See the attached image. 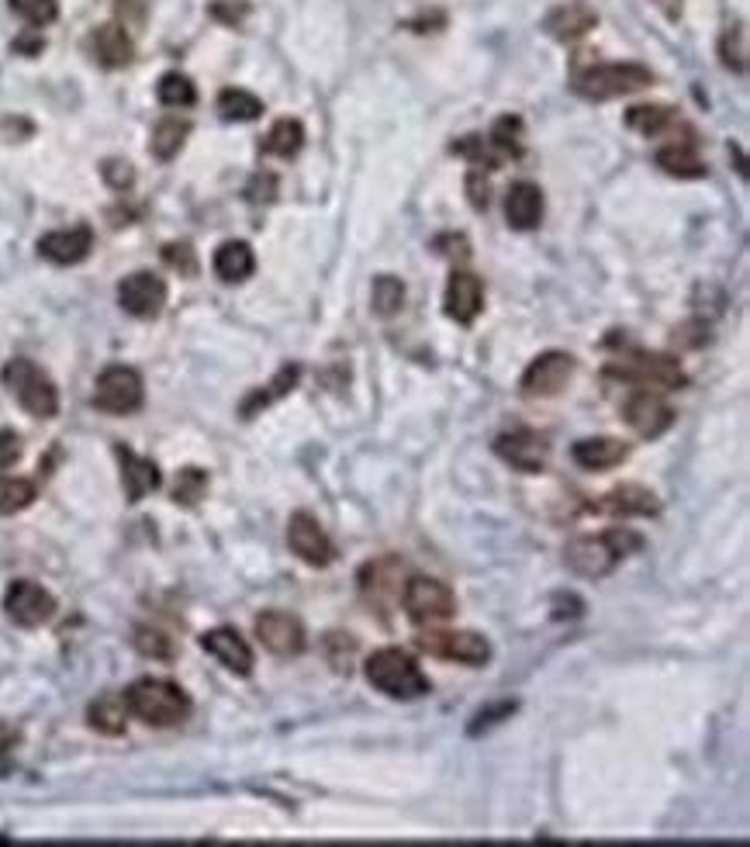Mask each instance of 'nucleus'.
Instances as JSON below:
<instances>
[{"mask_svg": "<svg viewBox=\"0 0 750 847\" xmlns=\"http://www.w3.org/2000/svg\"><path fill=\"white\" fill-rule=\"evenodd\" d=\"M640 547H644V536L640 533H633V529H605L598 536H578V540H571L567 550H564V560H567V568L574 575L598 581L605 575H613L619 564L629 554H637Z\"/></svg>", "mask_w": 750, "mask_h": 847, "instance_id": "obj_1", "label": "nucleus"}, {"mask_svg": "<svg viewBox=\"0 0 750 847\" xmlns=\"http://www.w3.org/2000/svg\"><path fill=\"white\" fill-rule=\"evenodd\" d=\"M125 705L135 720L156 730L177 726L191 716V695L177 682H166V678H142V682L129 685Z\"/></svg>", "mask_w": 750, "mask_h": 847, "instance_id": "obj_2", "label": "nucleus"}, {"mask_svg": "<svg viewBox=\"0 0 750 847\" xmlns=\"http://www.w3.org/2000/svg\"><path fill=\"white\" fill-rule=\"evenodd\" d=\"M367 682L378 689L388 699H401V702H412L429 695V678L419 668V661L409 651H398V647H388V651H378L367 658Z\"/></svg>", "mask_w": 750, "mask_h": 847, "instance_id": "obj_3", "label": "nucleus"}, {"mask_svg": "<svg viewBox=\"0 0 750 847\" xmlns=\"http://www.w3.org/2000/svg\"><path fill=\"white\" fill-rule=\"evenodd\" d=\"M605 378L623 381L633 388H650V391H678L688 384V374L681 363L668 353H650V350H633L613 363H605Z\"/></svg>", "mask_w": 750, "mask_h": 847, "instance_id": "obj_4", "label": "nucleus"}, {"mask_svg": "<svg viewBox=\"0 0 750 847\" xmlns=\"http://www.w3.org/2000/svg\"><path fill=\"white\" fill-rule=\"evenodd\" d=\"M654 87V73L644 63H595L574 73V94L585 101H616Z\"/></svg>", "mask_w": 750, "mask_h": 847, "instance_id": "obj_5", "label": "nucleus"}, {"mask_svg": "<svg viewBox=\"0 0 750 847\" xmlns=\"http://www.w3.org/2000/svg\"><path fill=\"white\" fill-rule=\"evenodd\" d=\"M0 384H4L14 402L35 419H52L55 412H60V388L52 384V378L42 371L39 363L24 360V357H14L4 363V371H0Z\"/></svg>", "mask_w": 750, "mask_h": 847, "instance_id": "obj_6", "label": "nucleus"}, {"mask_svg": "<svg viewBox=\"0 0 750 847\" xmlns=\"http://www.w3.org/2000/svg\"><path fill=\"white\" fill-rule=\"evenodd\" d=\"M453 153L471 159L477 169H499L502 163L523 156V122L515 115H505L492 125L487 135H468L453 143Z\"/></svg>", "mask_w": 750, "mask_h": 847, "instance_id": "obj_7", "label": "nucleus"}, {"mask_svg": "<svg viewBox=\"0 0 750 847\" xmlns=\"http://www.w3.org/2000/svg\"><path fill=\"white\" fill-rule=\"evenodd\" d=\"M401 606H405L415 627H443L456 616V596L450 591V585L425 575H415L405 581V588H401Z\"/></svg>", "mask_w": 750, "mask_h": 847, "instance_id": "obj_8", "label": "nucleus"}, {"mask_svg": "<svg viewBox=\"0 0 750 847\" xmlns=\"http://www.w3.org/2000/svg\"><path fill=\"white\" fill-rule=\"evenodd\" d=\"M146 402V384H142V374L135 366L114 363L104 366L97 384H94V405L107 415H132Z\"/></svg>", "mask_w": 750, "mask_h": 847, "instance_id": "obj_9", "label": "nucleus"}, {"mask_svg": "<svg viewBox=\"0 0 750 847\" xmlns=\"http://www.w3.org/2000/svg\"><path fill=\"white\" fill-rule=\"evenodd\" d=\"M419 647L425 654L440 658V661H456L468 668H481L492 661V643H487L481 633L471 630H432L419 637Z\"/></svg>", "mask_w": 750, "mask_h": 847, "instance_id": "obj_10", "label": "nucleus"}, {"mask_svg": "<svg viewBox=\"0 0 750 847\" xmlns=\"http://www.w3.org/2000/svg\"><path fill=\"white\" fill-rule=\"evenodd\" d=\"M623 419L629 422V430L644 436V440H657L665 436L675 426V409L668 405V399L660 391L650 388H637L626 394L623 402Z\"/></svg>", "mask_w": 750, "mask_h": 847, "instance_id": "obj_11", "label": "nucleus"}, {"mask_svg": "<svg viewBox=\"0 0 750 847\" xmlns=\"http://www.w3.org/2000/svg\"><path fill=\"white\" fill-rule=\"evenodd\" d=\"M571 378H574V357L564 350H546L526 366L518 391H523L526 399H554V394H561L571 384Z\"/></svg>", "mask_w": 750, "mask_h": 847, "instance_id": "obj_12", "label": "nucleus"}, {"mask_svg": "<svg viewBox=\"0 0 750 847\" xmlns=\"http://www.w3.org/2000/svg\"><path fill=\"white\" fill-rule=\"evenodd\" d=\"M4 612L11 623H18L24 630H35V627H45L55 616V599L39 581L21 578V581H11V588L4 591Z\"/></svg>", "mask_w": 750, "mask_h": 847, "instance_id": "obj_13", "label": "nucleus"}, {"mask_svg": "<svg viewBox=\"0 0 750 847\" xmlns=\"http://www.w3.org/2000/svg\"><path fill=\"white\" fill-rule=\"evenodd\" d=\"M256 640L277 658H298L308 647L301 619L280 609H267L264 616H256Z\"/></svg>", "mask_w": 750, "mask_h": 847, "instance_id": "obj_14", "label": "nucleus"}, {"mask_svg": "<svg viewBox=\"0 0 750 847\" xmlns=\"http://www.w3.org/2000/svg\"><path fill=\"white\" fill-rule=\"evenodd\" d=\"M287 547H291V554L298 560H305L308 568H329L336 560V547L329 540V533L308 513H295L291 523H287Z\"/></svg>", "mask_w": 750, "mask_h": 847, "instance_id": "obj_15", "label": "nucleus"}, {"mask_svg": "<svg viewBox=\"0 0 750 847\" xmlns=\"http://www.w3.org/2000/svg\"><path fill=\"white\" fill-rule=\"evenodd\" d=\"M166 280L153 270H135L119 285V304L132 319H156L166 304Z\"/></svg>", "mask_w": 750, "mask_h": 847, "instance_id": "obj_16", "label": "nucleus"}, {"mask_svg": "<svg viewBox=\"0 0 750 847\" xmlns=\"http://www.w3.org/2000/svg\"><path fill=\"white\" fill-rule=\"evenodd\" d=\"M495 454L515 471L540 474L546 467V461H551V446H546V440L533 430H512L495 440Z\"/></svg>", "mask_w": 750, "mask_h": 847, "instance_id": "obj_17", "label": "nucleus"}, {"mask_svg": "<svg viewBox=\"0 0 750 847\" xmlns=\"http://www.w3.org/2000/svg\"><path fill=\"white\" fill-rule=\"evenodd\" d=\"M94 249V229L91 225H70V229H55L39 239V257L55 267L83 264Z\"/></svg>", "mask_w": 750, "mask_h": 847, "instance_id": "obj_18", "label": "nucleus"}, {"mask_svg": "<svg viewBox=\"0 0 750 847\" xmlns=\"http://www.w3.org/2000/svg\"><path fill=\"white\" fill-rule=\"evenodd\" d=\"M443 308H446V319L471 326L484 308V280L471 270H453L443 291Z\"/></svg>", "mask_w": 750, "mask_h": 847, "instance_id": "obj_19", "label": "nucleus"}, {"mask_svg": "<svg viewBox=\"0 0 750 847\" xmlns=\"http://www.w3.org/2000/svg\"><path fill=\"white\" fill-rule=\"evenodd\" d=\"M201 647L222 664V668H228L233 674H239V678H249L253 674V647L243 640V633L239 630H233V627H215V630H208L205 637H201Z\"/></svg>", "mask_w": 750, "mask_h": 847, "instance_id": "obj_20", "label": "nucleus"}, {"mask_svg": "<svg viewBox=\"0 0 750 847\" xmlns=\"http://www.w3.org/2000/svg\"><path fill=\"white\" fill-rule=\"evenodd\" d=\"M91 52L94 60L104 66V70H122L135 60V42L129 35V28L119 24V21H107L101 28H94L91 35Z\"/></svg>", "mask_w": 750, "mask_h": 847, "instance_id": "obj_21", "label": "nucleus"}, {"mask_svg": "<svg viewBox=\"0 0 750 847\" xmlns=\"http://www.w3.org/2000/svg\"><path fill=\"white\" fill-rule=\"evenodd\" d=\"M543 190L533 180H518L505 194V218L515 233H530L543 221Z\"/></svg>", "mask_w": 750, "mask_h": 847, "instance_id": "obj_22", "label": "nucleus"}, {"mask_svg": "<svg viewBox=\"0 0 750 847\" xmlns=\"http://www.w3.org/2000/svg\"><path fill=\"white\" fill-rule=\"evenodd\" d=\"M595 24H598V14L588 4H582V0H571V4L554 8L543 21L546 35L557 39V42H578L592 32Z\"/></svg>", "mask_w": 750, "mask_h": 847, "instance_id": "obj_23", "label": "nucleus"}, {"mask_svg": "<svg viewBox=\"0 0 750 847\" xmlns=\"http://www.w3.org/2000/svg\"><path fill=\"white\" fill-rule=\"evenodd\" d=\"M571 457L585 471H613L629 457V446L613 436H588L571 446Z\"/></svg>", "mask_w": 750, "mask_h": 847, "instance_id": "obj_24", "label": "nucleus"}, {"mask_svg": "<svg viewBox=\"0 0 750 847\" xmlns=\"http://www.w3.org/2000/svg\"><path fill=\"white\" fill-rule=\"evenodd\" d=\"M114 454H119V461H122V488H125V498H129V502H142V498L153 495V492L163 485L160 467H156L153 461L132 454L129 446H119Z\"/></svg>", "mask_w": 750, "mask_h": 847, "instance_id": "obj_25", "label": "nucleus"}, {"mask_svg": "<svg viewBox=\"0 0 750 847\" xmlns=\"http://www.w3.org/2000/svg\"><path fill=\"white\" fill-rule=\"evenodd\" d=\"M212 267H215V277L225 280V285H243L256 270V252L243 239H228L215 249Z\"/></svg>", "mask_w": 750, "mask_h": 847, "instance_id": "obj_26", "label": "nucleus"}, {"mask_svg": "<svg viewBox=\"0 0 750 847\" xmlns=\"http://www.w3.org/2000/svg\"><path fill=\"white\" fill-rule=\"evenodd\" d=\"M595 508L598 513H609V516H657L660 502L654 492H647L640 485H623V488H613L609 495H602Z\"/></svg>", "mask_w": 750, "mask_h": 847, "instance_id": "obj_27", "label": "nucleus"}, {"mask_svg": "<svg viewBox=\"0 0 750 847\" xmlns=\"http://www.w3.org/2000/svg\"><path fill=\"white\" fill-rule=\"evenodd\" d=\"M654 159H657L660 169H665V174L681 177V180H699V177L709 174V166L702 163V156H699V149H696V143H691V138H685V143L660 146Z\"/></svg>", "mask_w": 750, "mask_h": 847, "instance_id": "obj_28", "label": "nucleus"}, {"mask_svg": "<svg viewBox=\"0 0 750 847\" xmlns=\"http://www.w3.org/2000/svg\"><path fill=\"white\" fill-rule=\"evenodd\" d=\"M298 378H301V366H298V363L280 366V371L274 374V381H270L267 388H256V391L249 394V399L239 405V415H243V419H249V415H256L259 409H270L274 402H280V399H284V394H291V391H295Z\"/></svg>", "mask_w": 750, "mask_h": 847, "instance_id": "obj_29", "label": "nucleus"}, {"mask_svg": "<svg viewBox=\"0 0 750 847\" xmlns=\"http://www.w3.org/2000/svg\"><path fill=\"white\" fill-rule=\"evenodd\" d=\"M129 705L125 695H101L91 710H86V723H91L104 737H122L129 726Z\"/></svg>", "mask_w": 750, "mask_h": 847, "instance_id": "obj_30", "label": "nucleus"}, {"mask_svg": "<svg viewBox=\"0 0 750 847\" xmlns=\"http://www.w3.org/2000/svg\"><path fill=\"white\" fill-rule=\"evenodd\" d=\"M675 122H678V111L668 104H637L626 111V125L644 138L665 135L668 128H675Z\"/></svg>", "mask_w": 750, "mask_h": 847, "instance_id": "obj_31", "label": "nucleus"}, {"mask_svg": "<svg viewBox=\"0 0 750 847\" xmlns=\"http://www.w3.org/2000/svg\"><path fill=\"white\" fill-rule=\"evenodd\" d=\"M191 135V122L181 118V115H166L156 128H153V138H150V153L163 163H169L173 156H177L187 143Z\"/></svg>", "mask_w": 750, "mask_h": 847, "instance_id": "obj_32", "label": "nucleus"}, {"mask_svg": "<svg viewBox=\"0 0 750 847\" xmlns=\"http://www.w3.org/2000/svg\"><path fill=\"white\" fill-rule=\"evenodd\" d=\"M305 146V125L298 118H280L274 122V128L264 138V153L267 156H280V159H291L298 156Z\"/></svg>", "mask_w": 750, "mask_h": 847, "instance_id": "obj_33", "label": "nucleus"}, {"mask_svg": "<svg viewBox=\"0 0 750 847\" xmlns=\"http://www.w3.org/2000/svg\"><path fill=\"white\" fill-rule=\"evenodd\" d=\"M218 115L225 122H256L264 115V101L243 87H225L218 94Z\"/></svg>", "mask_w": 750, "mask_h": 847, "instance_id": "obj_34", "label": "nucleus"}, {"mask_svg": "<svg viewBox=\"0 0 750 847\" xmlns=\"http://www.w3.org/2000/svg\"><path fill=\"white\" fill-rule=\"evenodd\" d=\"M370 304H373V312H378L381 319L398 316L401 308H405V280L394 277V273H381V277H373Z\"/></svg>", "mask_w": 750, "mask_h": 847, "instance_id": "obj_35", "label": "nucleus"}, {"mask_svg": "<svg viewBox=\"0 0 750 847\" xmlns=\"http://www.w3.org/2000/svg\"><path fill=\"white\" fill-rule=\"evenodd\" d=\"M35 495H39L35 482H28V477L0 474V516L24 513V508L35 502Z\"/></svg>", "mask_w": 750, "mask_h": 847, "instance_id": "obj_36", "label": "nucleus"}, {"mask_svg": "<svg viewBox=\"0 0 750 847\" xmlns=\"http://www.w3.org/2000/svg\"><path fill=\"white\" fill-rule=\"evenodd\" d=\"M156 97H160L163 107H191V104L197 101V87H194V80H191L187 73L173 70V73H163V76H160Z\"/></svg>", "mask_w": 750, "mask_h": 847, "instance_id": "obj_37", "label": "nucleus"}, {"mask_svg": "<svg viewBox=\"0 0 750 847\" xmlns=\"http://www.w3.org/2000/svg\"><path fill=\"white\" fill-rule=\"evenodd\" d=\"M719 60H723L727 70H733L740 76L747 73V24L743 21L730 24L723 39H719Z\"/></svg>", "mask_w": 750, "mask_h": 847, "instance_id": "obj_38", "label": "nucleus"}, {"mask_svg": "<svg viewBox=\"0 0 750 847\" xmlns=\"http://www.w3.org/2000/svg\"><path fill=\"white\" fill-rule=\"evenodd\" d=\"M205 492H208V474L201 467H184L177 474V482H173V502L184 505V508L197 505L201 498H205Z\"/></svg>", "mask_w": 750, "mask_h": 847, "instance_id": "obj_39", "label": "nucleus"}, {"mask_svg": "<svg viewBox=\"0 0 750 847\" xmlns=\"http://www.w3.org/2000/svg\"><path fill=\"white\" fill-rule=\"evenodd\" d=\"M11 11L32 28H45L60 18V0H8Z\"/></svg>", "mask_w": 750, "mask_h": 847, "instance_id": "obj_40", "label": "nucleus"}, {"mask_svg": "<svg viewBox=\"0 0 750 847\" xmlns=\"http://www.w3.org/2000/svg\"><path fill=\"white\" fill-rule=\"evenodd\" d=\"M163 264L173 267L177 273H184V277H194V273H197V257H194L191 242H166V246H163Z\"/></svg>", "mask_w": 750, "mask_h": 847, "instance_id": "obj_41", "label": "nucleus"}, {"mask_svg": "<svg viewBox=\"0 0 750 847\" xmlns=\"http://www.w3.org/2000/svg\"><path fill=\"white\" fill-rule=\"evenodd\" d=\"M135 647L146 658H156V661H166V658H173V643L160 633V630H138L135 633Z\"/></svg>", "mask_w": 750, "mask_h": 847, "instance_id": "obj_42", "label": "nucleus"}, {"mask_svg": "<svg viewBox=\"0 0 750 847\" xmlns=\"http://www.w3.org/2000/svg\"><path fill=\"white\" fill-rule=\"evenodd\" d=\"M104 180H107L114 190H125V187H132L135 174H132V166H129L125 159H107V163H104Z\"/></svg>", "mask_w": 750, "mask_h": 847, "instance_id": "obj_43", "label": "nucleus"}, {"mask_svg": "<svg viewBox=\"0 0 750 847\" xmlns=\"http://www.w3.org/2000/svg\"><path fill=\"white\" fill-rule=\"evenodd\" d=\"M246 197H249L253 205H267V202H274V197H277V177H270V174L253 177V184H249Z\"/></svg>", "mask_w": 750, "mask_h": 847, "instance_id": "obj_44", "label": "nucleus"}, {"mask_svg": "<svg viewBox=\"0 0 750 847\" xmlns=\"http://www.w3.org/2000/svg\"><path fill=\"white\" fill-rule=\"evenodd\" d=\"M487 194H492V187H487V180H484V169H471L468 174V197H471V205L477 208V211H484L487 208Z\"/></svg>", "mask_w": 750, "mask_h": 847, "instance_id": "obj_45", "label": "nucleus"}, {"mask_svg": "<svg viewBox=\"0 0 750 847\" xmlns=\"http://www.w3.org/2000/svg\"><path fill=\"white\" fill-rule=\"evenodd\" d=\"M21 457V436L11 430H0V471L11 467Z\"/></svg>", "mask_w": 750, "mask_h": 847, "instance_id": "obj_46", "label": "nucleus"}, {"mask_svg": "<svg viewBox=\"0 0 750 847\" xmlns=\"http://www.w3.org/2000/svg\"><path fill=\"white\" fill-rule=\"evenodd\" d=\"M512 713H515V702H502L499 710L477 713V716H474V726H471V737H477L481 730H492V726H495V720H502V716H512Z\"/></svg>", "mask_w": 750, "mask_h": 847, "instance_id": "obj_47", "label": "nucleus"}, {"mask_svg": "<svg viewBox=\"0 0 750 847\" xmlns=\"http://www.w3.org/2000/svg\"><path fill=\"white\" fill-rule=\"evenodd\" d=\"M14 747H18V733H14L11 726L0 723V775H4V772L11 768V761H14Z\"/></svg>", "mask_w": 750, "mask_h": 847, "instance_id": "obj_48", "label": "nucleus"}, {"mask_svg": "<svg viewBox=\"0 0 750 847\" xmlns=\"http://www.w3.org/2000/svg\"><path fill=\"white\" fill-rule=\"evenodd\" d=\"M654 4L665 11L668 18H681V8H685V0H654Z\"/></svg>", "mask_w": 750, "mask_h": 847, "instance_id": "obj_49", "label": "nucleus"}, {"mask_svg": "<svg viewBox=\"0 0 750 847\" xmlns=\"http://www.w3.org/2000/svg\"><path fill=\"white\" fill-rule=\"evenodd\" d=\"M14 49H21V52H39V49H42V39H18Z\"/></svg>", "mask_w": 750, "mask_h": 847, "instance_id": "obj_50", "label": "nucleus"}]
</instances>
